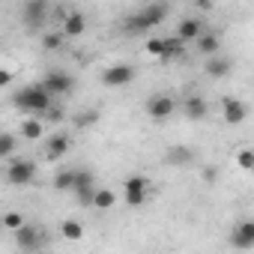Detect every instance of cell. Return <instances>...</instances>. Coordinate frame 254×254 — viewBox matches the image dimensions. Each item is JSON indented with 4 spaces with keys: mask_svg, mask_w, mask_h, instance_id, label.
<instances>
[{
    "mask_svg": "<svg viewBox=\"0 0 254 254\" xmlns=\"http://www.w3.org/2000/svg\"><path fill=\"white\" fill-rule=\"evenodd\" d=\"M165 18H168V6L165 3H150L141 12H135V15L126 18L123 21V30H129V33H147V30L159 27Z\"/></svg>",
    "mask_w": 254,
    "mask_h": 254,
    "instance_id": "obj_1",
    "label": "cell"
},
{
    "mask_svg": "<svg viewBox=\"0 0 254 254\" xmlns=\"http://www.w3.org/2000/svg\"><path fill=\"white\" fill-rule=\"evenodd\" d=\"M51 90L45 84H33V87H24L12 96V102L21 108V111H30V114H45L51 108Z\"/></svg>",
    "mask_w": 254,
    "mask_h": 254,
    "instance_id": "obj_2",
    "label": "cell"
},
{
    "mask_svg": "<svg viewBox=\"0 0 254 254\" xmlns=\"http://www.w3.org/2000/svg\"><path fill=\"white\" fill-rule=\"evenodd\" d=\"M135 81V66L129 63H114L102 72V84L111 87V90H120V87H129Z\"/></svg>",
    "mask_w": 254,
    "mask_h": 254,
    "instance_id": "obj_3",
    "label": "cell"
},
{
    "mask_svg": "<svg viewBox=\"0 0 254 254\" xmlns=\"http://www.w3.org/2000/svg\"><path fill=\"white\" fill-rule=\"evenodd\" d=\"M36 177V165L27 162V159H9V168H6V183L9 186H30Z\"/></svg>",
    "mask_w": 254,
    "mask_h": 254,
    "instance_id": "obj_4",
    "label": "cell"
},
{
    "mask_svg": "<svg viewBox=\"0 0 254 254\" xmlns=\"http://www.w3.org/2000/svg\"><path fill=\"white\" fill-rule=\"evenodd\" d=\"M147 177H129L123 183V200L126 206H144L147 203Z\"/></svg>",
    "mask_w": 254,
    "mask_h": 254,
    "instance_id": "obj_5",
    "label": "cell"
},
{
    "mask_svg": "<svg viewBox=\"0 0 254 254\" xmlns=\"http://www.w3.org/2000/svg\"><path fill=\"white\" fill-rule=\"evenodd\" d=\"M144 111H147V117H150V120H168V117L177 111V102H174L171 96L159 93V96H153V99L144 105Z\"/></svg>",
    "mask_w": 254,
    "mask_h": 254,
    "instance_id": "obj_6",
    "label": "cell"
},
{
    "mask_svg": "<svg viewBox=\"0 0 254 254\" xmlns=\"http://www.w3.org/2000/svg\"><path fill=\"white\" fill-rule=\"evenodd\" d=\"M221 117H224V123L239 126V123L248 117V108H245L242 99H236V96H224V99H221Z\"/></svg>",
    "mask_w": 254,
    "mask_h": 254,
    "instance_id": "obj_7",
    "label": "cell"
},
{
    "mask_svg": "<svg viewBox=\"0 0 254 254\" xmlns=\"http://www.w3.org/2000/svg\"><path fill=\"white\" fill-rule=\"evenodd\" d=\"M69 150H72V135H66V132L48 135V144H45V159H48V162H57V159H63Z\"/></svg>",
    "mask_w": 254,
    "mask_h": 254,
    "instance_id": "obj_8",
    "label": "cell"
},
{
    "mask_svg": "<svg viewBox=\"0 0 254 254\" xmlns=\"http://www.w3.org/2000/svg\"><path fill=\"white\" fill-rule=\"evenodd\" d=\"M42 84L54 93V96H63V93H72V87H75V81H72V75H66V72H60V69H51V72H45V78H42Z\"/></svg>",
    "mask_w": 254,
    "mask_h": 254,
    "instance_id": "obj_9",
    "label": "cell"
},
{
    "mask_svg": "<svg viewBox=\"0 0 254 254\" xmlns=\"http://www.w3.org/2000/svg\"><path fill=\"white\" fill-rule=\"evenodd\" d=\"M230 245L233 248H254V221L245 218L230 230Z\"/></svg>",
    "mask_w": 254,
    "mask_h": 254,
    "instance_id": "obj_10",
    "label": "cell"
},
{
    "mask_svg": "<svg viewBox=\"0 0 254 254\" xmlns=\"http://www.w3.org/2000/svg\"><path fill=\"white\" fill-rule=\"evenodd\" d=\"M21 15H24V24L39 27V24H42V18L48 15V0H27L24 9H21Z\"/></svg>",
    "mask_w": 254,
    "mask_h": 254,
    "instance_id": "obj_11",
    "label": "cell"
},
{
    "mask_svg": "<svg viewBox=\"0 0 254 254\" xmlns=\"http://www.w3.org/2000/svg\"><path fill=\"white\" fill-rule=\"evenodd\" d=\"M203 36V24L200 18H183L180 27H177V39L180 42H197Z\"/></svg>",
    "mask_w": 254,
    "mask_h": 254,
    "instance_id": "obj_12",
    "label": "cell"
},
{
    "mask_svg": "<svg viewBox=\"0 0 254 254\" xmlns=\"http://www.w3.org/2000/svg\"><path fill=\"white\" fill-rule=\"evenodd\" d=\"M84 30H87V21H84V15H81V12H69V15L63 18V33H66L69 39L84 36Z\"/></svg>",
    "mask_w": 254,
    "mask_h": 254,
    "instance_id": "obj_13",
    "label": "cell"
},
{
    "mask_svg": "<svg viewBox=\"0 0 254 254\" xmlns=\"http://www.w3.org/2000/svg\"><path fill=\"white\" fill-rule=\"evenodd\" d=\"M15 242H18V248H24V251H36V248H39V230L24 224V227L15 230Z\"/></svg>",
    "mask_w": 254,
    "mask_h": 254,
    "instance_id": "obj_14",
    "label": "cell"
},
{
    "mask_svg": "<svg viewBox=\"0 0 254 254\" xmlns=\"http://www.w3.org/2000/svg\"><path fill=\"white\" fill-rule=\"evenodd\" d=\"M203 69H206V75H209V78H215V81H218V78H224V75L230 72V60H227V57H221V54H212V57L203 63Z\"/></svg>",
    "mask_w": 254,
    "mask_h": 254,
    "instance_id": "obj_15",
    "label": "cell"
},
{
    "mask_svg": "<svg viewBox=\"0 0 254 254\" xmlns=\"http://www.w3.org/2000/svg\"><path fill=\"white\" fill-rule=\"evenodd\" d=\"M21 135H24L27 141H39V138L45 135V123H42L39 117H24V120H21Z\"/></svg>",
    "mask_w": 254,
    "mask_h": 254,
    "instance_id": "obj_16",
    "label": "cell"
},
{
    "mask_svg": "<svg viewBox=\"0 0 254 254\" xmlns=\"http://www.w3.org/2000/svg\"><path fill=\"white\" fill-rule=\"evenodd\" d=\"M183 108H186V117H189V120H203V117H206V111H209V108H206V102H203L200 96H189Z\"/></svg>",
    "mask_w": 254,
    "mask_h": 254,
    "instance_id": "obj_17",
    "label": "cell"
},
{
    "mask_svg": "<svg viewBox=\"0 0 254 254\" xmlns=\"http://www.w3.org/2000/svg\"><path fill=\"white\" fill-rule=\"evenodd\" d=\"M75 183H78V168L60 171V174L54 177V189H57V191H75Z\"/></svg>",
    "mask_w": 254,
    "mask_h": 254,
    "instance_id": "obj_18",
    "label": "cell"
},
{
    "mask_svg": "<svg viewBox=\"0 0 254 254\" xmlns=\"http://www.w3.org/2000/svg\"><path fill=\"white\" fill-rule=\"evenodd\" d=\"M197 48H200V54H206V57L218 54V48H221V39H218V33H203V36L197 39Z\"/></svg>",
    "mask_w": 254,
    "mask_h": 254,
    "instance_id": "obj_19",
    "label": "cell"
},
{
    "mask_svg": "<svg viewBox=\"0 0 254 254\" xmlns=\"http://www.w3.org/2000/svg\"><path fill=\"white\" fill-rule=\"evenodd\" d=\"M114 203H117V194H114L111 189H96V197H93V206H96V209L105 212V209H111Z\"/></svg>",
    "mask_w": 254,
    "mask_h": 254,
    "instance_id": "obj_20",
    "label": "cell"
},
{
    "mask_svg": "<svg viewBox=\"0 0 254 254\" xmlns=\"http://www.w3.org/2000/svg\"><path fill=\"white\" fill-rule=\"evenodd\" d=\"M60 236H63V239H81V236H84V224L75 221V218H66V221L60 224Z\"/></svg>",
    "mask_w": 254,
    "mask_h": 254,
    "instance_id": "obj_21",
    "label": "cell"
},
{
    "mask_svg": "<svg viewBox=\"0 0 254 254\" xmlns=\"http://www.w3.org/2000/svg\"><path fill=\"white\" fill-rule=\"evenodd\" d=\"M63 39H66V33H63V30H60V33H57V30H51V33H45V36H42V48H45V51H57V48L63 45Z\"/></svg>",
    "mask_w": 254,
    "mask_h": 254,
    "instance_id": "obj_22",
    "label": "cell"
},
{
    "mask_svg": "<svg viewBox=\"0 0 254 254\" xmlns=\"http://www.w3.org/2000/svg\"><path fill=\"white\" fill-rule=\"evenodd\" d=\"M12 153H15V135H0V159H12Z\"/></svg>",
    "mask_w": 254,
    "mask_h": 254,
    "instance_id": "obj_23",
    "label": "cell"
},
{
    "mask_svg": "<svg viewBox=\"0 0 254 254\" xmlns=\"http://www.w3.org/2000/svg\"><path fill=\"white\" fill-rule=\"evenodd\" d=\"M236 165H239L242 171H254V150H248V147L236 150Z\"/></svg>",
    "mask_w": 254,
    "mask_h": 254,
    "instance_id": "obj_24",
    "label": "cell"
},
{
    "mask_svg": "<svg viewBox=\"0 0 254 254\" xmlns=\"http://www.w3.org/2000/svg\"><path fill=\"white\" fill-rule=\"evenodd\" d=\"M75 197H78L84 206H93V197H96V186H84V189H75Z\"/></svg>",
    "mask_w": 254,
    "mask_h": 254,
    "instance_id": "obj_25",
    "label": "cell"
},
{
    "mask_svg": "<svg viewBox=\"0 0 254 254\" xmlns=\"http://www.w3.org/2000/svg\"><path fill=\"white\" fill-rule=\"evenodd\" d=\"M3 227H6V230H12V233H15L18 227H24L21 212H6V215H3Z\"/></svg>",
    "mask_w": 254,
    "mask_h": 254,
    "instance_id": "obj_26",
    "label": "cell"
},
{
    "mask_svg": "<svg viewBox=\"0 0 254 254\" xmlns=\"http://www.w3.org/2000/svg\"><path fill=\"white\" fill-rule=\"evenodd\" d=\"M191 156H194L191 150H168V159H171V162H177V165H180V162H189Z\"/></svg>",
    "mask_w": 254,
    "mask_h": 254,
    "instance_id": "obj_27",
    "label": "cell"
},
{
    "mask_svg": "<svg viewBox=\"0 0 254 254\" xmlns=\"http://www.w3.org/2000/svg\"><path fill=\"white\" fill-rule=\"evenodd\" d=\"M99 120V114L96 111H90V114H81V117H75V123L78 126H90V123H96Z\"/></svg>",
    "mask_w": 254,
    "mask_h": 254,
    "instance_id": "obj_28",
    "label": "cell"
},
{
    "mask_svg": "<svg viewBox=\"0 0 254 254\" xmlns=\"http://www.w3.org/2000/svg\"><path fill=\"white\" fill-rule=\"evenodd\" d=\"M45 117H48V120H51V123H60V120H63V111H60V108H54V105H51V108H48V111H45Z\"/></svg>",
    "mask_w": 254,
    "mask_h": 254,
    "instance_id": "obj_29",
    "label": "cell"
},
{
    "mask_svg": "<svg viewBox=\"0 0 254 254\" xmlns=\"http://www.w3.org/2000/svg\"><path fill=\"white\" fill-rule=\"evenodd\" d=\"M215 180H218V168H212V165L203 168V183H215Z\"/></svg>",
    "mask_w": 254,
    "mask_h": 254,
    "instance_id": "obj_30",
    "label": "cell"
},
{
    "mask_svg": "<svg viewBox=\"0 0 254 254\" xmlns=\"http://www.w3.org/2000/svg\"><path fill=\"white\" fill-rule=\"evenodd\" d=\"M9 81H12V72L9 69H0V87H6Z\"/></svg>",
    "mask_w": 254,
    "mask_h": 254,
    "instance_id": "obj_31",
    "label": "cell"
},
{
    "mask_svg": "<svg viewBox=\"0 0 254 254\" xmlns=\"http://www.w3.org/2000/svg\"><path fill=\"white\" fill-rule=\"evenodd\" d=\"M194 6H197V9H212L215 0H194Z\"/></svg>",
    "mask_w": 254,
    "mask_h": 254,
    "instance_id": "obj_32",
    "label": "cell"
}]
</instances>
